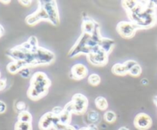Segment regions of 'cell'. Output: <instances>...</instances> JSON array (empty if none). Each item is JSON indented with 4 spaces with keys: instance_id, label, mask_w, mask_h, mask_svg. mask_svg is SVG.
Instances as JSON below:
<instances>
[{
    "instance_id": "e0dca14e",
    "label": "cell",
    "mask_w": 157,
    "mask_h": 130,
    "mask_svg": "<svg viewBox=\"0 0 157 130\" xmlns=\"http://www.w3.org/2000/svg\"><path fill=\"white\" fill-rule=\"evenodd\" d=\"M95 105L99 110H106L108 108V102L106 99V98L103 96H98L95 99Z\"/></svg>"
},
{
    "instance_id": "4316f807",
    "label": "cell",
    "mask_w": 157,
    "mask_h": 130,
    "mask_svg": "<svg viewBox=\"0 0 157 130\" xmlns=\"http://www.w3.org/2000/svg\"><path fill=\"white\" fill-rule=\"evenodd\" d=\"M101 80V76L98 73H91L88 76V83L92 86L99 85Z\"/></svg>"
},
{
    "instance_id": "603a6c76",
    "label": "cell",
    "mask_w": 157,
    "mask_h": 130,
    "mask_svg": "<svg viewBox=\"0 0 157 130\" xmlns=\"http://www.w3.org/2000/svg\"><path fill=\"white\" fill-rule=\"evenodd\" d=\"M138 5V1L134 0H126L122 2V6L127 12L133 10L135 7Z\"/></svg>"
},
{
    "instance_id": "9a60e30c",
    "label": "cell",
    "mask_w": 157,
    "mask_h": 130,
    "mask_svg": "<svg viewBox=\"0 0 157 130\" xmlns=\"http://www.w3.org/2000/svg\"><path fill=\"white\" fill-rule=\"evenodd\" d=\"M97 22L92 19L84 20L81 24V29H82V33H87L92 35L96 26Z\"/></svg>"
},
{
    "instance_id": "4fadbf2b",
    "label": "cell",
    "mask_w": 157,
    "mask_h": 130,
    "mask_svg": "<svg viewBox=\"0 0 157 130\" xmlns=\"http://www.w3.org/2000/svg\"><path fill=\"white\" fill-rule=\"evenodd\" d=\"M24 67H29L25 61H12L7 65L6 68L10 73H17Z\"/></svg>"
},
{
    "instance_id": "836d02e7",
    "label": "cell",
    "mask_w": 157,
    "mask_h": 130,
    "mask_svg": "<svg viewBox=\"0 0 157 130\" xmlns=\"http://www.w3.org/2000/svg\"><path fill=\"white\" fill-rule=\"evenodd\" d=\"M6 111V104L3 101L0 100V114H2Z\"/></svg>"
},
{
    "instance_id": "e575fe53",
    "label": "cell",
    "mask_w": 157,
    "mask_h": 130,
    "mask_svg": "<svg viewBox=\"0 0 157 130\" xmlns=\"http://www.w3.org/2000/svg\"><path fill=\"white\" fill-rule=\"evenodd\" d=\"M6 87V80L5 79H0V90H2Z\"/></svg>"
},
{
    "instance_id": "ab89813d",
    "label": "cell",
    "mask_w": 157,
    "mask_h": 130,
    "mask_svg": "<svg viewBox=\"0 0 157 130\" xmlns=\"http://www.w3.org/2000/svg\"><path fill=\"white\" fill-rule=\"evenodd\" d=\"M0 2L3 3V4H9L11 2L10 0H8V1H4V0H0Z\"/></svg>"
},
{
    "instance_id": "4dcf8cb0",
    "label": "cell",
    "mask_w": 157,
    "mask_h": 130,
    "mask_svg": "<svg viewBox=\"0 0 157 130\" xmlns=\"http://www.w3.org/2000/svg\"><path fill=\"white\" fill-rule=\"evenodd\" d=\"M15 108L18 110L19 113L22 111H25L26 110V104L25 102H23V101H18L16 102V105H15Z\"/></svg>"
},
{
    "instance_id": "7402d4cb",
    "label": "cell",
    "mask_w": 157,
    "mask_h": 130,
    "mask_svg": "<svg viewBox=\"0 0 157 130\" xmlns=\"http://www.w3.org/2000/svg\"><path fill=\"white\" fill-rule=\"evenodd\" d=\"M14 130H32V123L17 121L15 124Z\"/></svg>"
},
{
    "instance_id": "484cf974",
    "label": "cell",
    "mask_w": 157,
    "mask_h": 130,
    "mask_svg": "<svg viewBox=\"0 0 157 130\" xmlns=\"http://www.w3.org/2000/svg\"><path fill=\"white\" fill-rule=\"evenodd\" d=\"M104 119L108 123H113L116 121L117 115L113 111H107L104 115Z\"/></svg>"
},
{
    "instance_id": "f546056e",
    "label": "cell",
    "mask_w": 157,
    "mask_h": 130,
    "mask_svg": "<svg viewBox=\"0 0 157 130\" xmlns=\"http://www.w3.org/2000/svg\"><path fill=\"white\" fill-rule=\"evenodd\" d=\"M18 73L23 78H29L31 76V70H29V67H24L18 72Z\"/></svg>"
},
{
    "instance_id": "9c48e42d",
    "label": "cell",
    "mask_w": 157,
    "mask_h": 130,
    "mask_svg": "<svg viewBox=\"0 0 157 130\" xmlns=\"http://www.w3.org/2000/svg\"><path fill=\"white\" fill-rule=\"evenodd\" d=\"M58 122H60L58 116L54 114L52 111L48 112L40 118L38 127L40 130H51Z\"/></svg>"
},
{
    "instance_id": "cb8c5ba5",
    "label": "cell",
    "mask_w": 157,
    "mask_h": 130,
    "mask_svg": "<svg viewBox=\"0 0 157 130\" xmlns=\"http://www.w3.org/2000/svg\"><path fill=\"white\" fill-rule=\"evenodd\" d=\"M91 38L94 40V41H96V42L98 43V44H100V42H101V39H102V38H103V37L101 36V30H100V26H99V24H98V23H97L96 26H95L94 31V32H93V33H92Z\"/></svg>"
},
{
    "instance_id": "ffe728a7",
    "label": "cell",
    "mask_w": 157,
    "mask_h": 130,
    "mask_svg": "<svg viewBox=\"0 0 157 130\" xmlns=\"http://www.w3.org/2000/svg\"><path fill=\"white\" fill-rule=\"evenodd\" d=\"M18 121L24 122H29L32 123V116L29 111H22L21 113H18Z\"/></svg>"
},
{
    "instance_id": "d590c367",
    "label": "cell",
    "mask_w": 157,
    "mask_h": 130,
    "mask_svg": "<svg viewBox=\"0 0 157 130\" xmlns=\"http://www.w3.org/2000/svg\"><path fill=\"white\" fill-rule=\"evenodd\" d=\"M18 2H19L21 5H23V6H29V5H31V3H32V1H29V0H28V1H23V0H21V1Z\"/></svg>"
},
{
    "instance_id": "60d3db41",
    "label": "cell",
    "mask_w": 157,
    "mask_h": 130,
    "mask_svg": "<svg viewBox=\"0 0 157 130\" xmlns=\"http://www.w3.org/2000/svg\"><path fill=\"white\" fill-rule=\"evenodd\" d=\"M118 130H130V129H129L128 128H127V127L123 126V127H121V128H120Z\"/></svg>"
},
{
    "instance_id": "8d00e7d4",
    "label": "cell",
    "mask_w": 157,
    "mask_h": 130,
    "mask_svg": "<svg viewBox=\"0 0 157 130\" xmlns=\"http://www.w3.org/2000/svg\"><path fill=\"white\" fill-rule=\"evenodd\" d=\"M4 33H5L4 28H3V26L0 24V38H1L2 36H3Z\"/></svg>"
},
{
    "instance_id": "5b68a950",
    "label": "cell",
    "mask_w": 157,
    "mask_h": 130,
    "mask_svg": "<svg viewBox=\"0 0 157 130\" xmlns=\"http://www.w3.org/2000/svg\"><path fill=\"white\" fill-rule=\"evenodd\" d=\"M39 2L47 12L49 22L52 23L53 25L58 26L60 24V15L57 2L54 0H49V1H39Z\"/></svg>"
},
{
    "instance_id": "74e56055",
    "label": "cell",
    "mask_w": 157,
    "mask_h": 130,
    "mask_svg": "<svg viewBox=\"0 0 157 130\" xmlns=\"http://www.w3.org/2000/svg\"><path fill=\"white\" fill-rule=\"evenodd\" d=\"M78 130H92L91 129V127L90 126V125H87V126H85V127H82V128H79V129Z\"/></svg>"
},
{
    "instance_id": "44dd1931",
    "label": "cell",
    "mask_w": 157,
    "mask_h": 130,
    "mask_svg": "<svg viewBox=\"0 0 157 130\" xmlns=\"http://www.w3.org/2000/svg\"><path fill=\"white\" fill-rule=\"evenodd\" d=\"M48 78V77L46 73H44V72L38 71L32 75V76L31 77L30 82H42V81H44L45 80H47Z\"/></svg>"
},
{
    "instance_id": "8992f818",
    "label": "cell",
    "mask_w": 157,
    "mask_h": 130,
    "mask_svg": "<svg viewBox=\"0 0 157 130\" xmlns=\"http://www.w3.org/2000/svg\"><path fill=\"white\" fill-rule=\"evenodd\" d=\"M117 32L124 38H131L135 35L136 31L140 29L136 24L132 21H120L117 24Z\"/></svg>"
},
{
    "instance_id": "d6986e66",
    "label": "cell",
    "mask_w": 157,
    "mask_h": 130,
    "mask_svg": "<svg viewBox=\"0 0 157 130\" xmlns=\"http://www.w3.org/2000/svg\"><path fill=\"white\" fill-rule=\"evenodd\" d=\"M87 120L89 122V125L90 124H95L98 123L100 121V115L95 110H90L87 113Z\"/></svg>"
},
{
    "instance_id": "277c9868",
    "label": "cell",
    "mask_w": 157,
    "mask_h": 130,
    "mask_svg": "<svg viewBox=\"0 0 157 130\" xmlns=\"http://www.w3.org/2000/svg\"><path fill=\"white\" fill-rule=\"evenodd\" d=\"M91 35L87 33H82L75 45L71 47L68 53V56L70 58H75L78 56L80 54H84L86 55H88L89 54L91 53L92 48L87 47V41L90 39Z\"/></svg>"
},
{
    "instance_id": "7a4b0ae2",
    "label": "cell",
    "mask_w": 157,
    "mask_h": 130,
    "mask_svg": "<svg viewBox=\"0 0 157 130\" xmlns=\"http://www.w3.org/2000/svg\"><path fill=\"white\" fill-rule=\"evenodd\" d=\"M52 84L50 79L48 78L42 82H30V87L28 90V97L32 100H38L48 93V88Z\"/></svg>"
},
{
    "instance_id": "7bdbcfd3",
    "label": "cell",
    "mask_w": 157,
    "mask_h": 130,
    "mask_svg": "<svg viewBox=\"0 0 157 130\" xmlns=\"http://www.w3.org/2000/svg\"><path fill=\"white\" fill-rule=\"evenodd\" d=\"M0 79H1V72H0Z\"/></svg>"
},
{
    "instance_id": "d6a6232c",
    "label": "cell",
    "mask_w": 157,
    "mask_h": 130,
    "mask_svg": "<svg viewBox=\"0 0 157 130\" xmlns=\"http://www.w3.org/2000/svg\"><path fill=\"white\" fill-rule=\"evenodd\" d=\"M63 111H64V108H62V107H60V106L54 107L52 110V113H53L55 115H56V116H59V115L61 114Z\"/></svg>"
},
{
    "instance_id": "f1b7e54d",
    "label": "cell",
    "mask_w": 157,
    "mask_h": 130,
    "mask_svg": "<svg viewBox=\"0 0 157 130\" xmlns=\"http://www.w3.org/2000/svg\"><path fill=\"white\" fill-rule=\"evenodd\" d=\"M136 64H138V63L136 62V61H134V60H128V61H125V62L124 63V67H125V68L127 69V70L128 71V73H129V70H130L132 67L136 66Z\"/></svg>"
},
{
    "instance_id": "d4e9b609",
    "label": "cell",
    "mask_w": 157,
    "mask_h": 130,
    "mask_svg": "<svg viewBox=\"0 0 157 130\" xmlns=\"http://www.w3.org/2000/svg\"><path fill=\"white\" fill-rule=\"evenodd\" d=\"M53 128L55 130H78L75 128V126L71 125V124H64L61 122L55 124Z\"/></svg>"
},
{
    "instance_id": "f35d334b",
    "label": "cell",
    "mask_w": 157,
    "mask_h": 130,
    "mask_svg": "<svg viewBox=\"0 0 157 130\" xmlns=\"http://www.w3.org/2000/svg\"><path fill=\"white\" fill-rule=\"evenodd\" d=\"M141 83H142V84H144V85H146V84H148V80H147V79H145V78H144V79H143L142 80H141Z\"/></svg>"
},
{
    "instance_id": "52a82bcc",
    "label": "cell",
    "mask_w": 157,
    "mask_h": 130,
    "mask_svg": "<svg viewBox=\"0 0 157 130\" xmlns=\"http://www.w3.org/2000/svg\"><path fill=\"white\" fill-rule=\"evenodd\" d=\"M73 114L82 115L86 113L88 107V99L81 93H76L72 96Z\"/></svg>"
},
{
    "instance_id": "6da1fadb",
    "label": "cell",
    "mask_w": 157,
    "mask_h": 130,
    "mask_svg": "<svg viewBox=\"0 0 157 130\" xmlns=\"http://www.w3.org/2000/svg\"><path fill=\"white\" fill-rule=\"evenodd\" d=\"M130 21L140 28V29H147L153 28L157 23L156 9L146 8L140 15L127 12Z\"/></svg>"
},
{
    "instance_id": "7c38bea8",
    "label": "cell",
    "mask_w": 157,
    "mask_h": 130,
    "mask_svg": "<svg viewBox=\"0 0 157 130\" xmlns=\"http://www.w3.org/2000/svg\"><path fill=\"white\" fill-rule=\"evenodd\" d=\"M88 69L82 64H76L71 67V77L75 80H81L87 76Z\"/></svg>"
},
{
    "instance_id": "ac0fdd59",
    "label": "cell",
    "mask_w": 157,
    "mask_h": 130,
    "mask_svg": "<svg viewBox=\"0 0 157 130\" xmlns=\"http://www.w3.org/2000/svg\"><path fill=\"white\" fill-rule=\"evenodd\" d=\"M59 118L60 122L64 124H70L71 122V118H72V113L70 112L67 111V110H64V111L58 116Z\"/></svg>"
},
{
    "instance_id": "5bb4252c",
    "label": "cell",
    "mask_w": 157,
    "mask_h": 130,
    "mask_svg": "<svg viewBox=\"0 0 157 130\" xmlns=\"http://www.w3.org/2000/svg\"><path fill=\"white\" fill-rule=\"evenodd\" d=\"M99 45L103 50H104L106 53L110 54L112 50H113V49L114 48L115 41L113 39H111V38H104L103 37Z\"/></svg>"
},
{
    "instance_id": "3957f363",
    "label": "cell",
    "mask_w": 157,
    "mask_h": 130,
    "mask_svg": "<svg viewBox=\"0 0 157 130\" xmlns=\"http://www.w3.org/2000/svg\"><path fill=\"white\" fill-rule=\"evenodd\" d=\"M32 52L35 59V66L50 64L55 60V55L53 52L40 46L32 49Z\"/></svg>"
},
{
    "instance_id": "1f68e13d",
    "label": "cell",
    "mask_w": 157,
    "mask_h": 130,
    "mask_svg": "<svg viewBox=\"0 0 157 130\" xmlns=\"http://www.w3.org/2000/svg\"><path fill=\"white\" fill-rule=\"evenodd\" d=\"M27 41L30 44V45L33 47V49L35 48V47H38V39H37V38L35 36H31L30 38L28 39Z\"/></svg>"
},
{
    "instance_id": "b9f144b4",
    "label": "cell",
    "mask_w": 157,
    "mask_h": 130,
    "mask_svg": "<svg viewBox=\"0 0 157 130\" xmlns=\"http://www.w3.org/2000/svg\"><path fill=\"white\" fill-rule=\"evenodd\" d=\"M153 101H154V103L157 106V96H155L154 99H153Z\"/></svg>"
},
{
    "instance_id": "2e32d148",
    "label": "cell",
    "mask_w": 157,
    "mask_h": 130,
    "mask_svg": "<svg viewBox=\"0 0 157 130\" xmlns=\"http://www.w3.org/2000/svg\"><path fill=\"white\" fill-rule=\"evenodd\" d=\"M112 72L114 73L115 75H118V76H124V75L127 74L128 71L127 69L124 67V64H116L112 67Z\"/></svg>"
},
{
    "instance_id": "ba28073f",
    "label": "cell",
    "mask_w": 157,
    "mask_h": 130,
    "mask_svg": "<svg viewBox=\"0 0 157 130\" xmlns=\"http://www.w3.org/2000/svg\"><path fill=\"white\" fill-rule=\"evenodd\" d=\"M49 21L48 16L46 12L45 9H44L41 3H38V8L35 12L30 14L25 18V22L29 25H35L38 24L40 21Z\"/></svg>"
},
{
    "instance_id": "8fae6325",
    "label": "cell",
    "mask_w": 157,
    "mask_h": 130,
    "mask_svg": "<svg viewBox=\"0 0 157 130\" xmlns=\"http://www.w3.org/2000/svg\"><path fill=\"white\" fill-rule=\"evenodd\" d=\"M109 54L102 49H100L95 53H90L87 55V59L92 64L96 66H104L108 62Z\"/></svg>"
},
{
    "instance_id": "83f0119b",
    "label": "cell",
    "mask_w": 157,
    "mask_h": 130,
    "mask_svg": "<svg viewBox=\"0 0 157 130\" xmlns=\"http://www.w3.org/2000/svg\"><path fill=\"white\" fill-rule=\"evenodd\" d=\"M142 73V67L140 64H136L129 70V74L133 76H139Z\"/></svg>"
},
{
    "instance_id": "30bf717a",
    "label": "cell",
    "mask_w": 157,
    "mask_h": 130,
    "mask_svg": "<svg viewBox=\"0 0 157 130\" xmlns=\"http://www.w3.org/2000/svg\"><path fill=\"white\" fill-rule=\"evenodd\" d=\"M133 124L138 130H147L153 125V119L150 115L140 113L134 117Z\"/></svg>"
}]
</instances>
